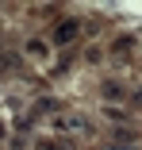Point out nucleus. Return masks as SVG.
I'll use <instances>...</instances> for the list:
<instances>
[{"instance_id":"1","label":"nucleus","mask_w":142,"mask_h":150,"mask_svg":"<svg viewBox=\"0 0 142 150\" xmlns=\"http://www.w3.org/2000/svg\"><path fill=\"white\" fill-rule=\"evenodd\" d=\"M77 35H81V23L77 19H58V23H54V42H58V46L73 42Z\"/></svg>"},{"instance_id":"2","label":"nucleus","mask_w":142,"mask_h":150,"mask_svg":"<svg viewBox=\"0 0 142 150\" xmlns=\"http://www.w3.org/2000/svg\"><path fill=\"white\" fill-rule=\"evenodd\" d=\"M27 54H46V46H42L39 39H31V42H27Z\"/></svg>"},{"instance_id":"3","label":"nucleus","mask_w":142,"mask_h":150,"mask_svg":"<svg viewBox=\"0 0 142 150\" xmlns=\"http://www.w3.org/2000/svg\"><path fill=\"white\" fill-rule=\"evenodd\" d=\"M46 150H69V142H46Z\"/></svg>"},{"instance_id":"4","label":"nucleus","mask_w":142,"mask_h":150,"mask_svg":"<svg viewBox=\"0 0 142 150\" xmlns=\"http://www.w3.org/2000/svg\"><path fill=\"white\" fill-rule=\"evenodd\" d=\"M0 139H4V123H0Z\"/></svg>"}]
</instances>
